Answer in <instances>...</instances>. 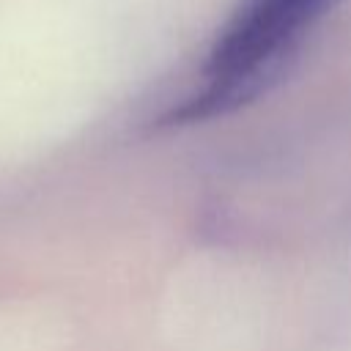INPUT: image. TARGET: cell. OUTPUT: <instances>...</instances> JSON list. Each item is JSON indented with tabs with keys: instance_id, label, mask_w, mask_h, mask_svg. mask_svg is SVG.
I'll list each match as a JSON object with an SVG mask.
<instances>
[{
	"instance_id": "obj_1",
	"label": "cell",
	"mask_w": 351,
	"mask_h": 351,
	"mask_svg": "<svg viewBox=\"0 0 351 351\" xmlns=\"http://www.w3.org/2000/svg\"><path fill=\"white\" fill-rule=\"evenodd\" d=\"M337 0H244L217 38L203 85L173 110L170 121L222 115L258 96Z\"/></svg>"
}]
</instances>
